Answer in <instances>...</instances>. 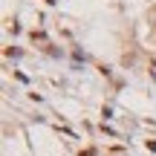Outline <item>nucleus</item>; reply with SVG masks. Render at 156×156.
Returning <instances> with one entry per match:
<instances>
[]
</instances>
